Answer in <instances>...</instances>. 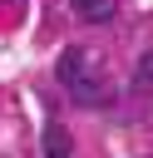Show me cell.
Masks as SVG:
<instances>
[{
    "label": "cell",
    "instance_id": "obj_4",
    "mask_svg": "<svg viewBox=\"0 0 153 158\" xmlns=\"http://www.w3.org/2000/svg\"><path fill=\"white\" fill-rule=\"evenodd\" d=\"M133 89H153V54L138 59V74H133Z\"/></svg>",
    "mask_w": 153,
    "mask_h": 158
},
{
    "label": "cell",
    "instance_id": "obj_3",
    "mask_svg": "<svg viewBox=\"0 0 153 158\" xmlns=\"http://www.w3.org/2000/svg\"><path fill=\"white\" fill-rule=\"evenodd\" d=\"M69 5H74L84 20H109V15H114V0H69Z\"/></svg>",
    "mask_w": 153,
    "mask_h": 158
},
{
    "label": "cell",
    "instance_id": "obj_1",
    "mask_svg": "<svg viewBox=\"0 0 153 158\" xmlns=\"http://www.w3.org/2000/svg\"><path fill=\"white\" fill-rule=\"evenodd\" d=\"M59 84H64L69 99H79V104H104V99H109L99 54L84 49V44H69V49L59 54Z\"/></svg>",
    "mask_w": 153,
    "mask_h": 158
},
{
    "label": "cell",
    "instance_id": "obj_2",
    "mask_svg": "<svg viewBox=\"0 0 153 158\" xmlns=\"http://www.w3.org/2000/svg\"><path fill=\"white\" fill-rule=\"evenodd\" d=\"M74 153V143H69V133H64V123H44V158H69Z\"/></svg>",
    "mask_w": 153,
    "mask_h": 158
}]
</instances>
